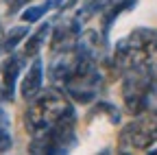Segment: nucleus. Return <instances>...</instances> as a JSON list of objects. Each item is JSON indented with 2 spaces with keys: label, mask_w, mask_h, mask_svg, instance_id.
Returning a JSON list of instances; mask_svg holds the SVG:
<instances>
[{
  "label": "nucleus",
  "mask_w": 157,
  "mask_h": 155,
  "mask_svg": "<svg viewBox=\"0 0 157 155\" xmlns=\"http://www.w3.org/2000/svg\"><path fill=\"white\" fill-rule=\"evenodd\" d=\"M70 111H72L70 99L61 87L42 90L35 99H31L24 111V127L35 138V135H42L44 131H48L57 120H61Z\"/></svg>",
  "instance_id": "1"
},
{
  "label": "nucleus",
  "mask_w": 157,
  "mask_h": 155,
  "mask_svg": "<svg viewBox=\"0 0 157 155\" xmlns=\"http://www.w3.org/2000/svg\"><path fill=\"white\" fill-rule=\"evenodd\" d=\"M157 52V31L153 29H133L122 37L113 48V68L118 72H127L142 64H148Z\"/></svg>",
  "instance_id": "2"
},
{
  "label": "nucleus",
  "mask_w": 157,
  "mask_h": 155,
  "mask_svg": "<svg viewBox=\"0 0 157 155\" xmlns=\"http://www.w3.org/2000/svg\"><path fill=\"white\" fill-rule=\"evenodd\" d=\"M155 81H157V72L148 64L122 72V101L129 114L140 116L142 111H146L151 94L155 90Z\"/></svg>",
  "instance_id": "3"
},
{
  "label": "nucleus",
  "mask_w": 157,
  "mask_h": 155,
  "mask_svg": "<svg viewBox=\"0 0 157 155\" xmlns=\"http://www.w3.org/2000/svg\"><path fill=\"white\" fill-rule=\"evenodd\" d=\"M74 144H76V118H74V109H72L61 120H57L48 131H44L42 135H35L29 144V151L61 155V153H68Z\"/></svg>",
  "instance_id": "4"
},
{
  "label": "nucleus",
  "mask_w": 157,
  "mask_h": 155,
  "mask_svg": "<svg viewBox=\"0 0 157 155\" xmlns=\"http://www.w3.org/2000/svg\"><path fill=\"white\" fill-rule=\"evenodd\" d=\"M157 144V120L151 116L135 118L122 127L118 149L120 151H151Z\"/></svg>",
  "instance_id": "5"
},
{
  "label": "nucleus",
  "mask_w": 157,
  "mask_h": 155,
  "mask_svg": "<svg viewBox=\"0 0 157 155\" xmlns=\"http://www.w3.org/2000/svg\"><path fill=\"white\" fill-rule=\"evenodd\" d=\"M98 83H101V76H98V70L94 68V70H87L83 74L74 76L63 90L70 99H74L78 103H90L98 94Z\"/></svg>",
  "instance_id": "6"
},
{
  "label": "nucleus",
  "mask_w": 157,
  "mask_h": 155,
  "mask_svg": "<svg viewBox=\"0 0 157 155\" xmlns=\"http://www.w3.org/2000/svg\"><path fill=\"white\" fill-rule=\"evenodd\" d=\"M81 20L78 17H72V20H66L63 24H59L52 33H50V48L55 52L59 50H72L78 46L81 42Z\"/></svg>",
  "instance_id": "7"
},
{
  "label": "nucleus",
  "mask_w": 157,
  "mask_h": 155,
  "mask_svg": "<svg viewBox=\"0 0 157 155\" xmlns=\"http://www.w3.org/2000/svg\"><path fill=\"white\" fill-rule=\"evenodd\" d=\"M42 76H44L42 59H39V57H33V64L29 66L22 83H20V94H22V99L31 101V99H35V96L42 92Z\"/></svg>",
  "instance_id": "8"
},
{
  "label": "nucleus",
  "mask_w": 157,
  "mask_h": 155,
  "mask_svg": "<svg viewBox=\"0 0 157 155\" xmlns=\"http://www.w3.org/2000/svg\"><path fill=\"white\" fill-rule=\"evenodd\" d=\"M20 70H22V57L11 52V57L0 68V72H2V101H13V92H15Z\"/></svg>",
  "instance_id": "9"
},
{
  "label": "nucleus",
  "mask_w": 157,
  "mask_h": 155,
  "mask_svg": "<svg viewBox=\"0 0 157 155\" xmlns=\"http://www.w3.org/2000/svg\"><path fill=\"white\" fill-rule=\"evenodd\" d=\"M120 2H124V0H87L85 2V7H83V11L78 13L76 17L81 22H85V20H90V17H94V15H105L107 11H111L113 7H118Z\"/></svg>",
  "instance_id": "10"
},
{
  "label": "nucleus",
  "mask_w": 157,
  "mask_h": 155,
  "mask_svg": "<svg viewBox=\"0 0 157 155\" xmlns=\"http://www.w3.org/2000/svg\"><path fill=\"white\" fill-rule=\"evenodd\" d=\"M52 31H50V24H42L39 26L29 40H26V44H24V57H37V52L44 48V44H46V37L50 35Z\"/></svg>",
  "instance_id": "11"
},
{
  "label": "nucleus",
  "mask_w": 157,
  "mask_h": 155,
  "mask_svg": "<svg viewBox=\"0 0 157 155\" xmlns=\"http://www.w3.org/2000/svg\"><path fill=\"white\" fill-rule=\"evenodd\" d=\"M63 7H66L63 0H46L44 5H37V7H29V9H24L22 20H24L26 24H31V22H37L44 13H48V11H52V9H63Z\"/></svg>",
  "instance_id": "12"
},
{
  "label": "nucleus",
  "mask_w": 157,
  "mask_h": 155,
  "mask_svg": "<svg viewBox=\"0 0 157 155\" xmlns=\"http://www.w3.org/2000/svg\"><path fill=\"white\" fill-rule=\"evenodd\" d=\"M13 146V138H11V125H9V116L0 103V153H5Z\"/></svg>",
  "instance_id": "13"
},
{
  "label": "nucleus",
  "mask_w": 157,
  "mask_h": 155,
  "mask_svg": "<svg viewBox=\"0 0 157 155\" xmlns=\"http://www.w3.org/2000/svg\"><path fill=\"white\" fill-rule=\"evenodd\" d=\"M26 35H29V29H26V26H15V29H11V33L5 37V42H2V50L11 55V52L15 50V46L22 42Z\"/></svg>",
  "instance_id": "14"
},
{
  "label": "nucleus",
  "mask_w": 157,
  "mask_h": 155,
  "mask_svg": "<svg viewBox=\"0 0 157 155\" xmlns=\"http://www.w3.org/2000/svg\"><path fill=\"white\" fill-rule=\"evenodd\" d=\"M26 2H31V0H5V5H7V9H9V15L15 13L17 9H22Z\"/></svg>",
  "instance_id": "15"
},
{
  "label": "nucleus",
  "mask_w": 157,
  "mask_h": 155,
  "mask_svg": "<svg viewBox=\"0 0 157 155\" xmlns=\"http://www.w3.org/2000/svg\"><path fill=\"white\" fill-rule=\"evenodd\" d=\"M2 42H5V31H2V26H0V50H2Z\"/></svg>",
  "instance_id": "16"
},
{
  "label": "nucleus",
  "mask_w": 157,
  "mask_h": 155,
  "mask_svg": "<svg viewBox=\"0 0 157 155\" xmlns=\"http://www.w3.org/2000/svg\"><path fill=\"white\" fill-rule=\"evenodd\" d=\"M0 103H5L2 101V72H0Z\"/></svg>",
  "instance_id": "17"
},
{
  "label": "nucleus",
  "mask_w": 157,
  "mask_h": 155,
  "mask_svg": "<svg viewBox=\"0 0 157 155\" xmlns=\"http://www.w3.org/2000/svg\"><path fill=\"white\" fill-rule=\"evenodd\" d=\"M153 153H155V155H157V149H153Z\"/></svg>",
  "instance_id": "18"
}]
</instances>
